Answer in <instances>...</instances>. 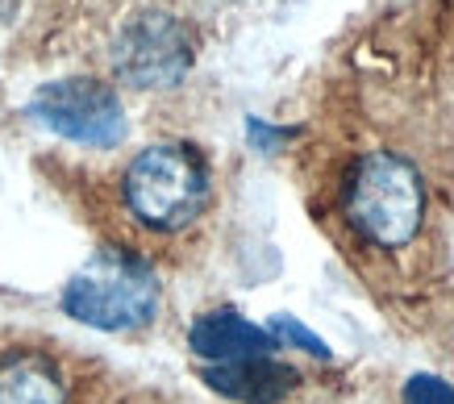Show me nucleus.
<instances>
[{
    "label": "nucleus",
    "instance_id": "f257e3e1",
    "mask_svg": "<svg viewBox=\"0 0 454 404\" xmlns=\"http://www.w3.org/2000/svg\"><path fill=\"white\" fill-rule=\"evenodd\" d=\"M121 196L129 213L151 229H184L192 225L208 205V167L200 154L176 142L142 151L121 180Z\"/></svg>",
    "mask_w": 454,
    "mask_h": 404
},
{
    "label": "nucleus",
    "instance_id": "f03ea898",
    "mask_svg": "<svg viewBox=\"0 0 454 404\" xmlns=\"http://www.w3.org/2000/svg\"><path fill=\"white\" fill-rule=\"evenodd\" d=\"M71 321L92 330H138L159 308V279L151 267L125 251H100L63 288Z\"/></svg>",
    "mask_w": 454,
    "mask_h": 404
},
{
    "label": "nucleus",
    "instance_id": "7ed1b4c3",
    "mask_svg": "<svg viewBox=\"0 0 454 404\" xmlns=\"http://www.w3.org/2000/svg\"><path fill=\"white\" fill-rule=\"evenodd\" d=\"M346 217L375 246H404L426 217V183L396 154H367L346 188Z\"/></svg>",
    "mask_w": 454,
    "mask_h": 404
},
{
    "label": "nucleus",
    "instance_id": "20e7f679",
    "mask_svg": "<svg viewBox=\"0 0 454 404\" xmlns=\"http://www.w3.org/2000/svg\"><path fill=\"white\" fill-rule=\"evenodd\" d=\"M29 113L51 134L80 142V146H117L125 138V109L117 92L88 75L46 84L34 97Z\"/></svg>",
    "mask_w": 454,
    "mask_h": 404
},
{
    "label": "nucleus",
    "instance_id": "39448f33",
    "mask_svg": "<svg viewBox=\"0 0 454 404\" xmlns=\"http://www.w3.org/2000/svg\"><path fill=\"white\" fill-rule=\"evenodd\" d=\"M113 67L129 88H171L192 67V38L167 13H142L117 34Z\"/></svg>",
    "mask_w": 454,
    "mask_h": 404
},
{
    "label": "nucleus",
    "instance_id": "423d86ee",
    "mask_svg": "<svg viewBox=\"0 0 454 404\" xmlns=\"http://www.w3.org/2000/svg\"><path fill=\"white\" fill-rule=\"evenodd\" d=\"M200 379L213 392L230 396V400L276 404L296 388L301 376L292 371L288 362H276L271 354H247V359H225V362H213V367H200Z\"/></svg>",
    "mask_w": 454,
    "mask_h": 404
},
{
    "label": "nucleus",
    "instance_id": "0eeeda50",
    "mask_svg": "<svg viewBox=\"0 0 454 404\" xmlns=\"http://www.w3.org/2000/svg\"><path fill=\"white\" fill-rule=\"evenodd\" d=\"M279 338L271 330H259L254 321H247L234 308H217L200 317L188 330V346L205 362H225V359H247V354H271Z\"/></svg>",
    "mask_w": 454,
    "mask_h": 404
},
{
    "label": "nucleus",
    "instance_id": "6e6552de",
    "mask_svg": "<svg viewBox=\"0 0 454 404\" xmlns=\"http://www.w3.org/2000/svg\"><path fill=\"white\" fill-rule=\"evenodd\" d=\"M0 404H67V388L51 362L4 359L0 362Z\"/></svg>",
    "mask_w": 454,
    "mask_h": 404
},
{
    "label": "nucleus",
    "instance_id": "1a4fd4ad",
    "mask_svg": "<svg viewBox=\"0 0 454 404\" xmlns=\"http://www.w3.org/2000/svg\"><path fill=\"white\" fill-rule=\"evenodd\" d=\"M404 404H454V388L438 376H413L404 384Z\"/></svg>",
    "mask_w": 454,
    "mask_h": 404
},
{
    "label": "nucleus",
    "instance_id": "9d476101",
    "mask_svg": "<svg viewBox=\"0 0 454 404\" xmlns=\"http://www.w3.org/2000/svg\"><path fill=\"white\" fill-rule=\"evenodd\" d=\"M271 325H276V338H288V342L304 346L309 354H321V359H330V350L321 346V342H317L313 334H304V325H301V321H292V317H276Z\"/></svg>",
    "mask_w": 454,
    "mask_h": 404
}]
</instances>
